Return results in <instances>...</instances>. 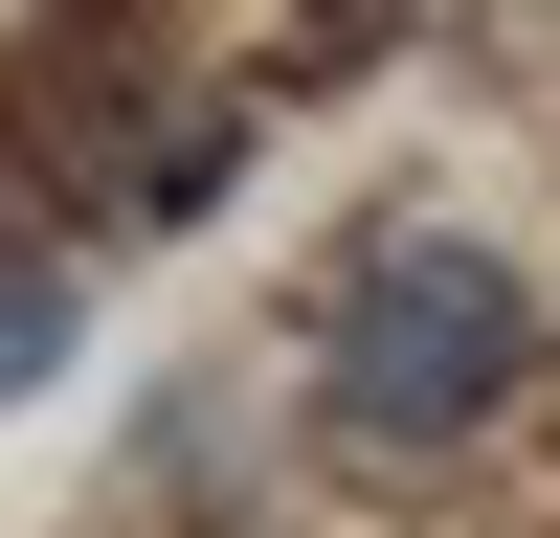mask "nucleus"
<instances>
[{
  "label": "nucleus",
  "instance_id": "1",
  "mask_svg": "<svg viewBox=\"0 0 560 538\" xmlns=\"http://www.w3.org/2000/svg\"><path fill=\"white\" fill-rule=\"evenodd\" d=\"M516 382H538V269L471 247V224H382V247L337 269V314H314V426H337L359 471L471 448Z\"/></svg>",
  "mask_w": 560,
  "mask_h": 538
},
{
  "label": "nucleus",
  "instance_id": "2",
  "mask_svg": "<svg viewBox=\"0 0 560 538\" xmlns=\"http://www.w3.org/2000/svg\"><path fill=\"white\" fill-rule=\"evenodd\" d=\"M45 359H68V314H45V292H0V382H45Z\"/></svg>",
  "mask_w": 560,
  "mask_h": 538
}]
</instances>
